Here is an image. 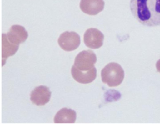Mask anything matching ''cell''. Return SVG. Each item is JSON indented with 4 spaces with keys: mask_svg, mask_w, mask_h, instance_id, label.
Masks as SVG:
<instances>
[{
    "mask_svg": "<svg viewBox=\"0 0 160 124\" xmlns=\"http://www.w3.org/2000/svg\"><path fill=\"white\" fill-rule=\"evenodd\" d=\"M130 8L134 17L142 25L160 26V0H131Z\"/></svg>",
    "mask_w": 160,
    "mask_h": 124,
    "instance_id": "1",
    "label": "cell"
},
{
    "mask_svg": "<svg viewBox=\"0 0 160 124\" xmlns=\"http://www.w3.org/2000/svg\"><path fill=\"white\" fill-rule=\"evenodd\" d=\"M97 61L95 54L88 50L80 52L76 56L71 70L73 78L78 82L88 84L96 78L97 70L94 65Z\"/></svg>",
    "mask_w": 160,
    "mask_h": 124,
    "instance_id": "2",
    "label": "cell"
},
{
    "mask_svg": "<svg viewBox=\"0 0 160 124\" xmlns=\"http://www.w3.org/2000/svg\"><path fill=\"white\" fill-rule=\"evenodd\" d=\"M101 76L103 82L110 87H115L122 82L124 73L119 64L112 62L108 64L102 70Z\"/></svg>",
    "mask_w": 160,
    "mask_h": 124,
    "instance_id": "3",
    "label": "cell"
},
{
    "mask_svg": "<svg viewBox=\"0 0 160 124\" xmlns=\"http://www.w3.org/2000/svg\"><path fill=\"white\" fill-rule=\"evenodd\" d=\"M58 43L60 47L64 50L72 51L76 49L79 46L80 37L75 32L65 31L59 36Z\"/></svg>",
    "mask_w": 160,
    "mask_h": 124,
    "instance_id": "4",
    "label": "cell"
},
{
    "mask_svg": "<svg viewBox=\"0 0 160 124\" xmlns=\"http://www.w3.org/2000/svg\"><path fill=\"white\" fill-rule=\"evenodd\" d=\"M104 36L102 33L96 28L88 29L84 35V41L85 45L92 49H97L102 46Z\"/></svg>",
    "mask_w": 160,
    "mask_h": 124,
    "instance_id": "5",
    "label": "cell"
},
{
    "mask_svg": "<svg viewBox=\"0 0 160 124\" xmlns=\"http://www.w3.org/2000/svg\"><path fill=\"white\" fill-rule=\"evenodd\" d=\"M51 92L48 88L41 85L36 87L30 94V100L37 105H43L49 101Z\"/></svg>",
    "mask_w": 160,
    "mask_h": 124,
    "instance_id": "6",
    "label": "cell"
},
{
    "mask_svg": "<svg viewBox=\"0 0 160 124\" xmlns=\"http://www.w3.org/2000/svg\"><path fill=\"white\" fill-rule=\"evenodd\" d=\"M6 35L10 42L18 45L24 42L28 36V33L24 28L18 25L11 26Z\"/></svg>",
    "mask_w": 160,
    "mask_h": 124,
    "instance_id": "7",
    "label": "cell"
},
{
    "mask_svg": "<svg viewBox=\"0 0 160 124\" xmlns=\"http://www.w3.org/2000/svg\"><path fill=\"white\" fill-rule=\"evenodd\" d=\"M103 0H81L80 7L84 13L89 15H96L103 9Z\"/></svg>",
    "mask_w": 160,
    "mask_h": 124,
    "instance_id": "8",
    "label": "cell"
},
{
    "mask_svg": "<svg viewBox=\"0 0 160 124\" xmlns=\"http://www.w3.org/2000/svg\"><path fill=\"white\" fill-rule=\"evenodd\" d=\"M18 45L13 44L9 41L6 34H2V66L5 64L7 58L10 56L13 55L18 50Z\"/></svg>",
    "mask_w": 160,
    "mask_h": 124,
    "instance_id": "9",
    "label": "cell"
},
{
    "mask_svg": "<svg viewBox=\"0 0 160 124\" xmlns=\"http://www.w3.org/2000/svg\"><path fill=\"white\" fill-rule=\"evenodd\" d=\"M76 118L75 111L71 109L63 108L59 110L54 118L56 123H74Z\"/></svg>",
    "mask_w": 160,
    "mask_h": 124,
    "instance_id": "10",
    "label": "cell"
},
{
    "mask_svg": "<svg viewBox=\"0 0 160 124\" xmlns=\"http://www.w3.org/2000/svg\"><path fill=\"white\" fill-rule=\"evenodd\" d=\"M156 67L158 71L160 72V63H157L156 65Z\"/></svg>",
    "mask_w": 160,
    "mask_h": 124,
    "instance_id": "11",
    "label": "cell"
}]
</instances>
